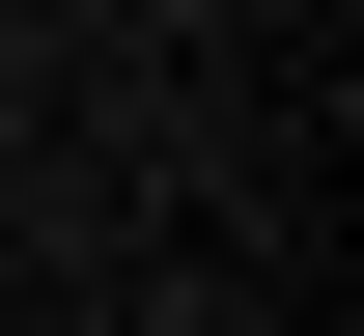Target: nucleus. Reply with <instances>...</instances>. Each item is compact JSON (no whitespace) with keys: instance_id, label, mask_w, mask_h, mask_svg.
Wrapping results in <instances>:
<instances>
[]
</instances>
